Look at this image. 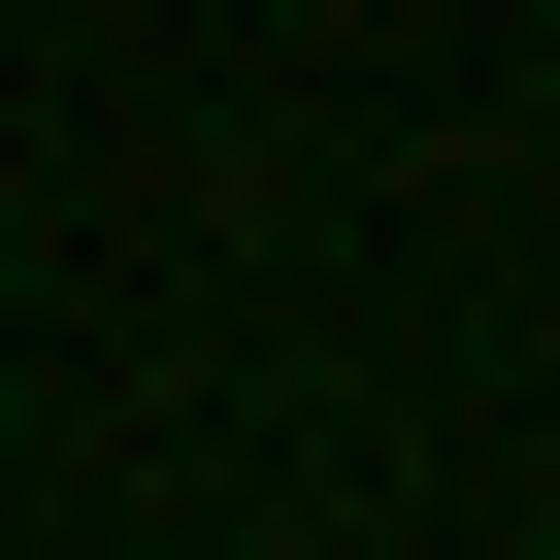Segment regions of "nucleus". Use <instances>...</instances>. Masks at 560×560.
Here are the masks:
<instances>
[]
</instances>
